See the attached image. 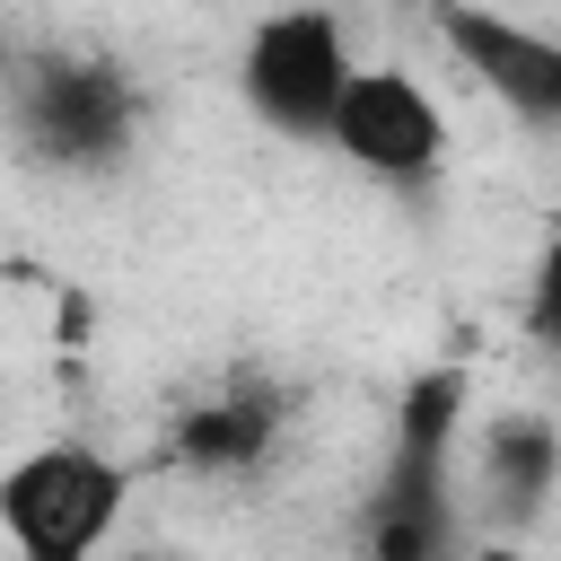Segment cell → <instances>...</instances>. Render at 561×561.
I'll return each instance as SVG.
<instances>
[{"mask_svg": "<svg viewBox=\"0 0 561 561\" xmlns=\"http://www.w3.org/2000/svg\"><path fill=\"white\" fill-rule=\"evenodd\" d=\"M526 342L561 359V228L535 245V272H526Z\"/></svg>", "mask_w": 561, "mask_h": 561, "instance_id": "9", "label": "cell"}, {"mask_svg": "<svg viewBox=\"0 0 561 561\" xmlns=\"http://www.w3.org/2000/svg\"><path fill=\"white\" fill-rule=\"evenodd\" d=\"M465 421H473L465 368H421L403 386L394 430H386V465H377V500H368V543L386 561H430V552L465 543V500H456Z\"/></svg>", "mask_w": 561, "mask_h": 561, "instance_id": "1", "label": "cell"}, {"mask_svg": "<svg viewBox=\"0 0 561 561\" xmlns=\"http://www.w3.org/2000/svg\"><path fill=\"white\" fill-rule=\"evenodd\" d=\"M280 430H289V403H280L272 386L237 377V386H219V394H202V403L175 412L167 456H175L184 473H202V482H245V473L272 465Z\"/></svg>", "mask_w": 561, "mask_h": 561, "instance_id": "8", "label": "cell"}, {"mask_svg": "<svg viewBox=\"0 0 561 561\" xmlns=\"http://www.w3.org/2000/svg\"><path fill=\"white\" fill-rule=\"evenodd\" d=\"M131 508V465L88 438H44L0 465V535L26 561H88Z\"/></svg>", "mask_w": 561, "mask_h": 561, "instance_id": "3", "label": "cell"}, {"mask_svg": "<svg viewBox=\"0 0 561 561\" xmlns=\"http://www.w3.org/2000/svg\"><path fill=\"white\" fill-rule=\"evenodd\" d=\"M561 491V421L535 403H508L491 421H465V456H456V500L465 526L491 535H526Z\"/></svg>", "mask_w": 561, "mask_h": 561, "instance_id": "7", "label": "cell"}, {"mask_svg": "<svg viewBox=\"0 0 561 561\" xmlns=\"http://www.w3.org/2000/svg\"><path fill=\"white\" fill-rule=\"evenodd\" d=\"M430 35L447 44V61L491 105H508L517 123H543V131L561 123V26H535V18L491 9V0H438Z\"/></svg>", "mask_w": 561, "mask_h": 561, "instance_id": "6", "label": "cell"}, {"mask_svg": "<svg viewBox=\"0 0 561 561\" xmlns=\"http://www.w3.org/2000/svg\"><path fill=\"white\" fill-rule=\"evenodd\" d=\"M9 123L26 158L61 175H114L140 149V88L96 53H18L9 61Z\"/></svg>", "mask_w": 561, "mask_h": 561, "instance_id": "2", "label": "cell"}, {"mask_svg": "<svg viewBox=\"0 0 561 561\" xmlns=\"http://www.w3.org/2000/svg\"><path fill=\"white\" fill-rule=\"evenodd\" d=\"M324 149L377 184H430L447 167V105L403 61H351L333 123H324Z\"/></svg>", "mask_w": 561, "mask_h": 561, "instance_id": "5", "label": "cell"}, {"mask_svg": "<svg viewBox=\"0 0 561 561\" xmlns=\"http://www.w3.org/2000/svg\"><path fill=\"white\" fill-rule=\"evenodd\" d=\"M351 61H359V53H351L342 18H333L324 0H298V9L254 18L245 53H237V96H245V114H254L263 131H280V140H324Z\"/></svg>", "mask_w": 561, "mask_h": 561, "instance_id": "4", "label": "cell"}]
</instances>
